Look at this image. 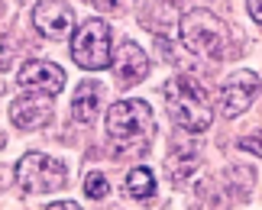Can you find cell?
I'll list each match as a JSON object with an SVG mask.
<instances>
[{
    "label": "cell",
    "instance_id": "obj_8",
    "mask_svg": "<svg viewBox=\"0 0 262 210\" xmlns=\"http://www.w3.org/2000/svg\"><path fill=\"white\" fill-rule=\"evenodd\" d=\"M256 97H259V75L256 72H236L220 87V110H224V116H239Z\"/></svg>",
    "mask_w": 262,
    "mask_h": 210
},
{
    "label": "cell",
    "instance_id": "obj_17",
    "mask_svg": "<svg viewBox=\"0 0 262 210\" xmlns=\"http://www.w3.org/2000/svg\"><path fill=\"white\" fill-rule=\"evenodd\" d=\"M246 4H249V16H253L256 23H259V19H262V10H259V4H262V0H246Z\"/></svg>",
    "mask_w": 262,
    "mask_h": 210
},
{
    "label": "cell",
    "instance_id": "obj_3",
    "mask_svg": "<svg viewBox=\"0 0 262 210\" xmlns=\"http://www.w3.org/2000/svg\"><path fill=\"white\" fill-rule=\"evenodd\" d=\"M107 133L114 143H126V146L146 143L156 133L152 107L146 101H136V97L133 101H117L107 110Z\"/></svg>",
    "mask_w": 262,
    "mask_h": 210
},
{
    "label": "cell",
    "instance_id": "obj_7",
    "mask_svg": "<svg viewBox=\"0 0 262 210\" xmlns=\"http://www.w3.org/2000/svg\"><path fill=\"white\" fill-rule=\"evenodd\" d=\"M33 23L46 39L62 42L75 29V10L68 7L65 0H39L36 10H33Z\"/></svg>",
    "mask_w": 262,
    "mask_h": 210
},
{
    "label": "cell",
    "instance_id": "obj_6",
    "mask_svg": "<svg viewBox=\"0 0 262 210\" xmlns=\"http://www.w3.org/2000/svg\"><path fill=\"white\" fill-rule=\"evenodd\" d=\"M16 81L29 94H49V97H55L65 87V72L55 62H46V58H29V62H23V68H19Z\"/></svg>",
    "mask_w": 262,
    "mask_h": 210
},
{
    "label": "cell",
    "instance_id": "obj_15",
    "mask_svg": "<svg viewBox=\"0 0 262 210\" xmlns=\"http://www.w3.org/2000/svg\"><path fill=\"white\" fill-rule=\"evenodd\" d=\"M100 13H129L136 7V0H94Z\"/></svg>",
    "mask_w": 262,
    "mask_h": 210
},
{
    "label": "cell",
    "instance_id": "obj_1",
    "mask_svg": "<svg viewBox=\"0 0 262 210\" xmlns=\"http://www.w3.org/2000/svg\"><path fill=\"white\" fill-rule=\"evenodd\" d=\"M165 101H168V116L175 120L188 133H204L214 123V107H210L207 87L191 75H178L165 84Z\"/></svg>",
    "mask_w": 262,
    "mask_h": 210
},
{
    "label": "cell",
    "instance_id": "obj_16",
    "mask_svg": "<svg viewBox=\"0 0 262 210\" xmlns=\"http://www.w3.org/2000/svg\"><path fill=\"white\" fill-rule=\"evenodd\" d=\"M49 210H81L75 201H55V204H49Z\"/></svg>",
    "mask_w": 262,
    "mask_h": 210
},
{
    "label": "cell",
    "instance_id": "obj_18",
    "mask_svg": "<svg viewBox=\"0 0 262 210\" xmlns=\"http://www.w3.org/2000/svg\"><path fill=\"white\" fill-rule=\"evenodd\" d=\"M239 146H243V149H249V152H256V155H259V136H256V139H243V143H239Z\"/></svg>",
    "mask_w": 262,
    "mask_h": 210
},
{
    "label": "cell",
    "instance_id": "obj_2",
    "mask_svg": "<svg viewBox=\"0 0 262 210\" xmlns=\"http://www.w3.org/2000/svg\"><path fill=\"white\" fill-rule=\"evenodd\" d=\"M178 33L188 52H194L201 58H220L230 45L227 23L217 13H210V10H188L181 16Z\"/></svg>",
    "mask_w": 262,
    "mask_h": 210
},
{
    "label": "cell",
    "instance_id": "obj_12",
    "mask_svg": "<svg viewBox=\"0 0 262 210\" xmlns=\"http://www.w3.org/2000/svg\"><path fill=\"white\" fill-rule=\"evenodd\" d=\"M198 165H201L198 143H178V146H172V152L165 158V172L172 181H185L191 172H198Z\"/></svg>",
    "mask_w": 262,
    "mask_h": 210
},
{
    "label": "cell",
    "instance_id": "obj_4",
    "mask_svg": "<svg viewBox=\"0 0 262 210\" xmlns=\"http://www.w3.org/2000/svg\"><path fill=\"white\" fill-rule=\"evenodd\" d=\"M110 26L104 19H84L81 29H75L72 36V58L84 72H100L110 68Z\"/></svg>",
    "mask_w": 262,
    "mask_h": 210
},
{
    "label": "cell",
    "instance_id": "obj_11",
    "mask_svg": "<svg viewBox=\"0 0 262 210\" xmlns=\"http://www.w3.org/2000/svg\"><path fill=\"white\" fill-rule=\"evenodd\" d=\"M100 97H104V87L97 81H81L72 97V116L78 123H94L100 113Z\"/></svg>",
    "mask_w": 262,
    "mask_h": 210
},
{
    "label": "cell",
    "instance_id": "obj_9",
    "mask_svg": "<svg viewBox=\"0 0 262 210\" xmlns=\"http://www.w3.org/2000/svg\"><path fill=\"white\" fill-rule=\"evenodd\" d=\"M110 68L120 87H133L149 75V55L136 42H123L117 52H110Z\"/></svg>",
    "mask_w": 262,
    "mask_h": 210
},
{
    "label": "cell",
    "instance_id": "obj_10",
    "mask_svg": "<svg viewBox=\"0 0 262 210\" xmlns=\"http://www.w3.org/2000/svg\"><path fill=\"white\" fill-rule=\"evenodd\" d=\"M10 120L19 129H42L52 120V97L49 94H23L10 104Z\"/></svg>",
    "mask_w": 262,
    "mask_h": 210
},
{
    "label": "cell",
    "instance_id": "obj_13",
    "mask_svg": "<svg viewBox=\"0 0 262 210\" xmlns=\"http://www.w3.org/2000/svg\"><path fill=\"white\" fill-rule=\"evenodd\" d=\"M123 194L126 197H136V201H146V197L156 194V178L149 168H133V172L126 175V184H123Z\"/></svg>",
    "mask_w": 262,
    "mask_h": 210
},
{
    "label": "cell",
    "instance_id": "obj_14",
    "mask_svg": "<svg viewBox=\"0 0 262 210\" xmlns=\"http://www.w3.org/2000/svg\"><path fill=\"white\" fill-rule=\"evenodd\" d=\"M84 194L91 197V201H100V197H107V178L100 172H91L84 178Z\"/></svg>",
    "mask_w": 262,
    "mask_h": 210
},
{
    "label": "cell",
    "instance_id": "obj_5",
    "mask_svg": "<svg viewBox=\"0 0 262 210\" xmlns=\"http://www.w3.org/2000/svg\"><path fill=\"white\" fill-rule=\"evenodd\" d=\"M68 181V172L65 165L52 155H42V152H29L16 162V184L29 194H46V191H58L65 188Z\"/></svg>",
    "mask_w": 262,
    "mask_h": 210
}]
</instances>
